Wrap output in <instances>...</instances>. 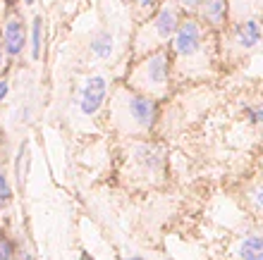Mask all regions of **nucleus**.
I'll return each mask as SVG.
<instances>
[{"mask_svg":"<svg viewBox=\"0 0 263 260\" xmlns=\"http://www.w3.org/2000/svg\"><path fill=\"white\" fill-rule=\"evenodd\" d=\"M112 115L118 127L129 134H141L148 131L158 117V105L156 98H148L137 91H120L115 96V105H112Z\"/></svg>","mask_w":263,"mask_h":260,"instance_id":"obj_1","label":"nucleus"},{"mask_svg":"<svg viewBox=\"0 0 263 260\" xmlns=\"http://www.w3.org/2000/svg\"><path fill=\"white\" fill-rule=\"evenodd\" d=\"M167 82H170V55L165 50L148 53L146 60L139 62L132 72V84L137 93H144L148 98L163 93L167 89Z\"/></svg>","mask_w":263,"mask_h":260,"instance_id":"obj_2","label":"nucleus"},{"mask_svg":"<svg viewBox=\"0 0 263 260\" xmlns=\"http://www.w3.org/2000/svg\"><path fill=\"white\" fill-rule=\"evenodd\" d=\"M203 48V29L196 19H184L177 24L173 34V50L177 57L182 60H189L194 55L201 53Z\"/></svg>","mask_w":263,"mask_h":260,"instance_id":"obj_3","label":"nucleus"},{"mask_svg":"<svg viewBox=\"0 0 263 260\" xmlns=\"http://www.w3.org/2000/svg\"><path fill=\"white\" fill-rule=\"evenodd\" d=\"M105 98H108V82H105V76H101V74L89 76L82 89L79 108H82V112L86 117H93L98 110L103 108Z\"/></svg>","mask_w":263,"mask_h":260,"instance_id":"obj_4","label":"nucleus"},{"mask_svg":"<svg viewBox=\"0 0 263 260\" xmlns=\"http://www.w3.org/2000/svg\"><path fill=\"white\" fill-rule=\"evenodd\" d=\"M0 43H3L5 55H10V57H20L24 53V48H27V27H24L20 14H10L7 17Z\"/></svg>","mask_w":263,"mask_h":260,"instance_id":"obj_5","label":"nucleus"},{"mask_svg":"<svg viewBox=\"0 0 263 260\" xmlns=\"http://www.w3.org/2000/svg\"><path fill=\"white\" fill-rule=\"evenodd\" d=\"M180 24V17H177V10L173 5H163L153 17L151 24V34L156 36V41H170L175 34V29Z\"/></svg>","mask_w":263,"mask_h":260,"instance_id":"obj_6","label":"nucleus"},{"mask_svg":"<svg viewBox=\"0 0 263 260\" xmlns=\"http://www.w3.org/2000/svg\"><path fill=\"white\" fill-rule=\"evenodd\" d=\"M235 43L242 50H254L261 43V24L258 19H244L235 27Z\"/></svg>","mask_w":263,"mask_h":260,"instance_id":"obj_7","label":"nucleus"},{"mask_svg":"<svg viewBox=\"0 0 263 260\" xmlns=\"http://www.w3.org/2000/svg\"><path fill=\"white\" fill-rule=\"evenodd\" d=\"M201 17L211 27H222L228 17V0H203L201 3Z\"/></svg>","mask_w":263,"mask_h":260,"instance_id":"obj_8","label":"nucleus"},{"mask_svg":"<svg viewBox=\"0 0 263 260\" xmlns=\"http://www.w3.org/2000/svg\"><path fill=\"white\" fill-rule=\"evenodd\" d=\"M112 48H115V43H112L110 31H98V34L91 36V53L96 55V57H103V60L110 57Z\"/></svg>","mask_w":263,"mask_h":260,"instance_id":"obj_9","label":"nucleus"},{"mask_svg":"<svg viewBox=\"0 0 263 260\" xmlns=\"http://www.w3.org/2000/svg\"><path fill=\"white\" fill-rule=\"evenodd\" d=\"M239 258L242 260H263V244L258 234H251L239 246Z\"/></svg>","mask_w":263,"mask_h":260,"instance_id":"obj_10","label":"nucleus"},{"mask_svg":"<svg viewBox=\"0 0 263 260\" xmlns=\"http://www.w3.org/2000/svg\"><path fill=\"white\" fill-rule=\"evenodd\" d=\"M29 144H22V148H20V155H17V184H20V189H24V184H27V174H29Z\"/></svg>","mask_w":263,"mask_h":260,"instance_id":"obj_11","label":"nucleus"},{"mask_svg":"<svg viewBox=\"0 0 263 260\" xmlns=\"http://www.w3.org/2000/svg\"><path fill=\"white\" fill-rule=\"evenodd\" d=\"M31 60L41 57V48H43V19L34 17V29H31Z\"/></svg>","mask_w":263,"mask_h":260,"instance_id":"obj_12","label":"nucleus"},{"mask_svg":"<svg viewBox=\"0 0 263 260\" xmlns=\"http://www.w3.org/2000/svg\"><path fill=\"white\" fill-rule=\"evenodd\" d=\"M14 253V246H12V241L7 239L5 234H0V260H10Z\"/></svg>","mask_w":263,"mask_h":260,"instance_id":"obj_13","label":"nucleus"},{"mask_svg":"<svg viewBox=\"0 0 263 260\" xmlns=\"http://www.w3.org/2000/svg\"><path fill=\"white\" fill-rule=\"evenodd\" d=\"M10 198H12V191H10V184H7L5 174L0 172V208L5 206V203H10Z\"/></svg>","mask_w":263,"mask_h":260,"instance_id":"obj_14","label":"nucleus"},{"mask_svg":"<svg viewBox=\"0 0 263 260\" xmlns=\"http://www.w3.org/2000/svg\"><path fill=\"white\" fill-rule=\"evenodd\" d=\"M247 115H249L251 124H258L263 119V108L261 105H254V108H247Z\"/></svg>","mask_w":263,"mask_h":260,"instance_id":"obj_15","label":"nucleus"},{"mask_svg":"<svg viewBox=\"0 0 263 260\" xmlns=\"http://www.w3.org/2000/svg\"><path fill=\"white\" fill-rule=\"evenodd\" d=\"M177 3H180L184 10H199L203 0H177Z\"/></svg>","mask_w":263,"mask_h":260,"instance_id":"obj_16","label":"nucleus"},{"mask_svg":"<svg viewBox=\"0 0 263 260\" xmlns=\"http://www.w3.org/2000/svg\"><path fill=\"white\" fill-rule=\"evenodd\" d=\"M156 3H158V0H137V5L141 7V10H146V12H151L153 7H156Z\"/></svg>","mask_w":263,"mask_h":260,"instance_id":"obj_17","label":"nucleus"},{"mask_svg":"<svg viewBox=\"0 0 263 260\" xmlns=\"http://www.w3.org/2000/svg\"><path fill=\"white\" fill-rule=\"evenodd\" d=\"M7 91H10V84H7V79H0V103L5 101Z\"/></svg>","mask_w":263,"mask_h":260,"instance_id":"obj_18","label":"nucleus"},{"mask_svg":"<svg viewBox=\"0 0 263 260\" xmlns=\"http://www.w3.org/2000/svg\"><path fill=\"white\" fill-rule=\"evenodd\" d=\"M3 62H5V50H3V43H0V69H3Z\"/></svg>","mask_w":263,"mask_h":260,"instance_id":"obj_19","label":"nucleus"},{"mask_svg":"<svg viewBox=\"0 0 263 260\" xmlns=\"http://www.w3.org/2000/svg\"><path fill=\"white\" fill-rule=\"evenodd\" d=\"M24 3H27V5H34V0H24Z\"/></svg>","mask_w":263,"mask_h":260,"instance_id":"obj_20","label":"nucleus"},{"mask_svg":"<svg viewBox=\"0 0 263 260\" xmlns=\"http://www.w3.org/2000/svg\"><path fill=\"white\" fill-rule=\"evenodd\" d=\"M132 260H144V258H139V255H134V258H132Z\"/></svg>","mask_w":263,"mask_h":260,"instance_id":"obj_21","label":"nucleus"},{"mask_svg":"<svg viewBox=\"0 0 263 260\" xmlns=\"http://www.w3.org/2000/svg\"><path fill=\"white\" fill-rule=\"evenodd\" d=\"M24 260H34V258H29V255H27V258H24Z\"/></svg>","mask_w":263,"mask_h":260,"instance_id":"obj_22","label":"nucleus"},{"mask_svg":"<svg viewBox=\"0 0 263 260\" xmlns=\"http://www.w3.org/2000/svg\"><path fill=\"white\" fill-rule=\"evenodd\" d=\"M84 260H89V255H84Z\"/></svg>","mask_w":263,"mask_h":260,"instance_id":"obj_23","label":"nucleus"}]
</instances>
